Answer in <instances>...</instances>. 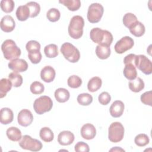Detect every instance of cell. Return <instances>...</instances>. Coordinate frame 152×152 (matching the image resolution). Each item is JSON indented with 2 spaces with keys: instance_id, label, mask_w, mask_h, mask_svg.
Segmentation results:
<instances>
[{
  "instance_id": "1",
  "label": "cell",
  "mask_w": 152,
  "mask_h": 152,
  "mask_svg": "<svg viewBox=\"0 0 152 152\" xmlns=\"http://www.w3.org/2000/svg\"><path fill=\"white\" fill-rule=\"evenodd\" d=\"M90 37L93 42L99 44V45L110 47L113 42L112 33L107 30L99 27H95L91 30Z\"/></svg>"
},
{
  "instance_id": "2",
  "label": "cell",
  "mask_w": 152,
  "mask_h": 152,
  "mask_svg": "<svg viewBox=\"0 0 152 152\" xmlns=\"http://www.w3.org/2000/svg\"><path fill=\"white\" fill-rule=\"evenodd\" d=\"M84 26V20L81 16L74 15L72 17L68 28L69 36L74 39H80L83 36Z\"/></svg>"
},
{
  "instance_id": "3",
  "label": "cell",
  "mask_w": 152,
  "mask_h": 152,
  "mask_svg": "<svg viewBox=\"0 0 152 152\" xmlns=\"http://www.w3.org/2000/svg\"><path fill=\"white\" fill-rule=\"evenodd\" d=\"M1 50L4 58L11 61L18 58L21 55V52L15 42L11 39H7L2 43Z\"/></svg>"
},
{
  "instance_id": "4",
  "label": "cell",
  "mask_w": 152,
  "mask_h": 152,
  "mask_svg": "<svg viewBox=\"0 0 152 152\" xmlns=\"http://www.w3.org/2000/svg\"><path fill=\"white\" fill-rule=\"evenodd\" d=\"M60 50L64 58L70 62L75 63L80 58V51L71 43L65 42L63 43Z\"/></svg>"
},
{
  "instance_id": "5",
  "label": "cell",
  "mask_w": 152,
  "mask_h": 152,
  "mask_svg": "<svg viewBox=\"0 0 152 152\" xmlns=\"http://www.w3.org/2000/svg\"><path fill=\"white\" fill-rule=\"evenodd\" d=\"M53 106V102L50 97L47 96H42L36 99L33 103V108L36 113L42 115L49 112Z\"/></svg>"
},
{
  "instance_id": "6",
  "label": "cell",
  "mask_w": 152,
  "mask_h": 152,
  "mask_svg": "<svg viewBox=\"0 0 152 152\" xmlns=\"http://www.w3.org/2000/svg\"><path fill=\"white\" fill-rule=\"evenodd\" d=\"M124 128L119 122L112 123L108 129V138L112 142H118L122 140L124 136Z\"/></svg>"
},
{
  "instance_id": "7",
  "label": "cell",
  "mask_w": 152,
  "mask_h": 152,
  "mask_svg": "<svg viewBox=\"0 0 152 152\" xmlns=\"http://www.w3.org/2000/svg\"><path fill=\"white\" fill-rule=\"evenodd\" d=\"M18 144L21 148L31 151H39L42 148V144L39 140L28 135L23 136Z\"/></svg>"
},
{
  "instance_id": "8",
  "label": "cell",
  "mask_w": 152,
  "mask_h": 152,
  "mask_svg": "<svg viewBox=\"0 0 152 152\" xmlns=\"http://www.w3.org/2000/svg\"><path fill=\"white\" fill-rule=\"evenodd\" d=\"M104 12V8L99 3H93L88 8L87 17L91 23H97L101 20Z\"/></svg>"
},
{
  "instance_id": "9",
  "label": "cell",
  "mask_w": 152,
  "mask_h": 152,
  "mask_svg": "<svg viewBox=\"0 0 152 152\" xmlns=\"http://www.w3.org/2000/svg\"><path fill=\"white\" fill-rule=\"evenodd\" d=\"M134 65L145 75L151 74L152 72V63L144 55H136Z\"/></svg>"
},
{
  "instance_id": "10",
  "label": "cell",
  "mask_w": 152,
  "mask_h": 152,
  "mask_svg": "<svg viewBox=\"0 0 152 152\" xmlns=\"http://www.w3.org/2000/svg\"><path fill=\"white\" fill-rule=\"evenodd\" d=\"M134 45V40L129 36H124L117 41L115 45V50L117 53L122 54L131 49Z\"/></svg>"
},
{
  "instance_id": "11",
  "label": "cell",
  "mask_w": 152,
  "mask_h": 152,
  "mask_svg": "<svg viewBox=\"0 0 152 152\" xmlns=\"http://www.w3.org/2000/svg\"><path fill=\"white\" fill-rule=\"evenodd\" d=\"M17 121L19 125L26 127L32 123L33 121V116L29 110L24 109L18 113Z\"/></svg>"
},
{
  "instance_id": "12",
  "label": "cell",
  "mask_w": 152,
  "mask_h": 152,
  "mask_svg": "<svg viewBox=\"0 0 152 152\" xmlns=\"http://www.w3.org/2000/svg\"><path fill=\"white\" fill-rule=\"evenodd\" d=\"M8 68L17 72L26 71L28 68V64L26 61L23 59H14L8 63Z\"/></svg>"
},
{
  "instance_id": "13",
  "label": "cell",
  "mask_w": 152,
  "mask_h": 152,
  "mask_svg": "<svg viewBox=\"0 0 152 152\" xmlns=\"http://www.w3.org/2000/svg\"><path fill=\"white\" fill-rule=\"evenodd\" d=\"M1 30L5 33H10L14 30L15 27V23L14 18L9 15L4 16L0 23Z\"/></svg>"
},
{
  "instance_id": "14",
  "label": "cell",
  "mask_w": 152,
  "mask_h": 152,
  "mask_svg": "<svg viewBox=\"0 0 152 152\" xmlns=\"http://www.w3.org/2000/svg\"><path fill=\"white\" fill-rule=\"evenodd\" d=\"M96 135V128L91 124H86L81 128V135L86 140H92L95 137Z\"/></svg>"
},
{
  "instance_id": "15",
  "label": "cell",
  "mask_w": 152,
  "mask_h": 152,
  "mask_svg": "<svg viewBox=\"0 0 152 152\" xmlns=\"http://www.w3.org/2000/svg\"><path fill=\"white\" fill-rule=\"evenodd\" d=\"M74 135L69 131H61L58 136V142L62 145H68L74 141Z\"/></svg>"
},
{
  "instance_id": "16",
  "label": "cell",
  "mask_w": 152,
  "mask_h": 152,
  "mask_svg": "<svg viewBox=\"0 0 152 152\" xmlns=\"http://www.w3.org/2000/svg\"><path fill=\"white\" fill-rule=\"evenodd\" d=\"M56 72L54 68L49 65L43 67L40 72L41 79L46 83H50L55 78Z\"/></svg>"
},
{
  "instance_id": "17",
  "label": "cell",
  "mask_w": 152,
  "mask_h": 152,
  "mask_svg": "<svg viewBox=\"0 0 152 152\" xmlns=\"http://www.w3.org/2000/svg\"><path fill=\"white\" fill-rule=\"evenodd\" d=\"M124 108L125 106L122 101L116 100L112 103L110 107V114L113 118H119L122 115Z\"/></svg>"
},
{
  "instance_id": "18",
  "label": "cell",
  "mask_w": 152,
  "mask_h": 152,
  "mask_svg": "<svg viewBox=\"0 0 152 152\" xmlns=\"http://www.w3.org/2000/svg\"><path fill=\"white\" fill-rule=\"evenodd\" d=\"M14 119L13 112L8 107H3L0 111V122L2 124L7 125L12 122Z\"/></svg>"
},
{
  "instance_id": "19",
  "label": "cell",
  "mask_w": 152,
  "mask_h": 152,
  "mask_svg": "<svg viewBox=\"0 0 152 152\" xmlns=\"http://www.w3.org/2000/svg\"><path fill=\"white\" fill-rule=\"evenodd\" d=\"M16 17L19 21H24L27 20L30 16V11L26 4L24 5L19 6L16 10Z\"/></svg>"
},
{
  "instance_id": "20",
  "label": "cell",
  "mask_w": 152,
  "mask_h": 152,
  "mask_svg": "<svg viewBox=\"0 0 152 152\" xmlns=\"http://www.w3.org/2000/svg\"><path fill=\"white\" fill-rule=\"evenodd\" d=\"M70 94L68 90L64 88H59L55 91V97L59 103H65L69 99Z\"/></svg>"
},
{
  "instance_id": "21",
  "label": "cell",
  "mask_w": 152,
  "mask_h": 152,
  "mask_svg": "<svg viewBox=\"0 0 152 152\" xmlns=\"http://www.w3.org/2000/svg\"><path fill=\"white\" fill-rule=\"evenodd\" d=\"M6 134L9 140L12 141H19L21 138V132L17 127L11 126L7 129Z\"/></svg>"
},
{
  "instance_id": "22",
  "label": "cell",
  "mask_w": 152,
  "mask_h": 152,
  "mask_svg": "<svg viewBox=\"0 0 152 152\" xmlns=\"http://www.w3.org/2000/svg\"><path fill=\"white\" fill-rule=\"evenodd\" d=\"M129 88L133 92H140L144 89V83L141 78L136 77L134 80L129 82Z\"/></svg>"
},
{
  "instance_id": "23",
  "label": "cell",
  "mask_w": 152,
  "mask_h": 152,
  "mask_svg": "<svg viewBox=\"0 0 152 152\" xmlns=\"http://www.w3.org/2000/svg\"><path fill=\"white\" fill-rule=\"evenodd\" d=\"M125 68L123 71L124 75L129 80H134L137 76V71L136 67L131 64L125 65Z\"/></svg>"
},
{
  "instance_id": "24",
  "label": "cell",
  "mask_w": 152,
  "mask_h": 152,
  "mask_svg": "<svg viewBox=\"0 0 152 152\" xmlns=\"http://www.w3.org/2000/svg\"><path fill=\"white\" fill-rule=\"evenodd\" d=\"M111 53L109 46L97 45L96 48V54L100 59H106L108 58Z\"/></svg>"
},
{
  "instance_id": "25",
  "label": "cell",
  "mask_w": 152,
  "mask_h": 152,
  "mask_svg": "<svg viewBox=\"0 0 152 152\" xmlns=\"http://www.w3.org/2000/svg\"><path fill=\"white\" fill-rule=\"evenodd\" d=\"M12 84L9 79L4 78L0 80V98L4 97L12 88Z\"/></svg>"
},
{
  "instance_id": "26",
  "label": "cell",
  "mask_w": 152,
  "mask_h": 152,
  "mask_svg": "<svg viewBox=\"0 0 152 152\" xmlns=\"http://www.w3.org/2000/svg\"><path fill=\"white\" fill-rule=\"evenodd\" d=\"M102 81L99 77H92L87 84V88L90 92H95L97 91L102 86Z\"/></svg>"
},
{
  "instance_id": "27",
  "label": "cell",
  "mask_w": 152,
  "mask_h": 152,
  "mask_svg": "<svg viewBox=\"0 0 152 152\" xmlns=\"http://www.w3.org/2000/svg\"><path fill=\"white\" fill-rule=\"evenodd\" d=\"M129 30L130 33L135 37L142 36L144 34L145 31L144 25L138 21L130 28H129Z\"/></svg>"
},
{
  "instance_id": "28",
  "label": "cell",
  "mask_w": 152,
  "mask_h": 152,
  "mask_svg": "<svg viewBox=\"0 0 152 152\" xmlns=\"http://www.w3.org/2000/svg\"><path fill=\"white\" fill-rule=\"evenodd\" d=\"M40 138L45 142H51L54 138L53 131L48 127H43L41 128L39 132Z\"/></svg>"
},
{
  "instance_id": "29",
  "label": "cell",
  "mask_w": 152,
  "mask_h": 152,
  "mask_svg": "<svg viewBox=\"0 0 152 152\" xmlns=\"http://www.w3.org/2000/svg\"><path fill=\"white\" fill-rule=\"evenodd\" d=\"M59 2L66 7L71 11H77L81 7V1L80 0H60Z\"/></svg>"
},
{
  "instance_id": "30",
  "label": "cell",
  "mask_w": 152,
  "mask_h": 152,
  "mask_svg": "<svg viewBox=\"0 0 152 152\" xmlns=\"http://www.w3.org/2000/svg\"><path fill=\"white\" fill-rule=\"evenodd\" d=\"M44 52L46 57L49 58H55L58 55V46L55 44H49L44 48Z\"/></svg>"
},
{
  "instance_id": "31",
  "label": "cell",
  "mask_w": 152,
  "mask_h": 152,
  "mask_svg": "<svg viewBox=\"0 0 152 152\" xmlns=\"http://www.w3.org/2000/svg\"><path fill=\"white\" fill-rule=\"evenodd\" d=\"M122 21L124 26L128 28H130L138 21L137 17L134 14L131 12L125 14L123 17Z\"/></svg>"
},
{
  "instance_id": "32",
  "label": "cell",
  "mask_w": 152,
  "mask_h": 152,
  "mask_svg": "<svg viewBox=\"0 0 152 152\" xmlns=\"http://www.w3.org/2000/svg\"><path fill=\"white\" fill-rule=\"evenodd\" d=\"M8 79L12 83V84L15 87H18L23 84V77L17 72H11L8 75Z\"/></svg>"
},
{
  "instance_id": "33",
  "label": "cell",
  "mask_w": 152,
  "mask_h": 152,
  "mask_svg": "<svg viewBox=\"0 0 152 152\" xmlns=\"http://www.w3.org/2000/svg\"><path fill=\"white\" fill-rule=\"evenodd\" d=\"M78 103L82 106H88L93 102V97L88 93H84L80 94L77 96Z\"/></svg>"
},
{
  "instance_id": "34",
  "label": "cell",
  "mask_w": 152,
  "mask_h": 152,
  "mask_svg": "<svg viewBox=\"0 0 152 152\" xmlns=\"http://www.w3.org/2000/svg\"><path fill=\"white\" fill-rule=\"evenodd\" d=\"M27 7H28L30 11V17L33 18L36 17L39 15L40 11V6L36 2H28L26 4Z\"/></svg>"
},
{
  "instance_id": "35",
  "label": "cell",
  "mask_w": 152,
  "mask_h": 152,
  "mask_svg": "<svg viewBox=\"0 0 152 152\" xmlns=\"http://www.w3.org/2000/svg\"><path fill=\"white\" fill-rule=\"evenodd\" d=\"M1 10L6 12H11L15 7V3L12 0H2L0 2Z\"/></svg>"
},
{
  "instance_id": "36",
  "label": "cell",
  "mask_w": 152,
  "mask_h": 152,
  "mask_svg": "<svg viewBox=\"0 0 152 152\" xmlns=\"http://www.w3.org/2000/svg\"><path fill=\"white\" fill-rule=\"evenodd\" d=\"M67 83L69 87L72 88H77L80 87L82 84V80L78 75H73L68 78Z\"/></svg>"
},
{
  "instance_id": "37",
  "label": "cell",
  "mask_w": 152,
  "mask_h": 152,
  "mask_svg": "<svg viewBox=\"0 0 152 152\" xmlns=\"http://www.w3.org/2000/svg\"><path fill=\"white\" fill-rule=\"evenodd\" d=\"M134 142L138 147H144L149 143L150 139L147 135L145 134H140L135 137Z\"/></svg>"
},
{
  "instance_id": "38",
  "label": "cell",
  "mask_w": 152,
  "mask_h": 152,
  "mask_svg": "<svg viewBox=\"0 0 152 152\" xmlns=\"http://www.w3.org/2000/svg\"><path fill=\"white\" fill-rule=\"evenodd\" d=\"M46 17L50 21L56 22L59 20L61 13L58 9L52 8L48 11L46 13Z\"/></svg>"
},
{
  "instance_id": "39",
  "label": "cell",
  "mask_w": 152,
  "mask_h": 152,
  "mask_svg": "<svg viewBox=\"0 0 152 152\" xmlns=\"http://www.w3.org/2000/svg\"><path fill=\"white\" fill-rule=\"evenodd\" d=\"M30 90V91L34 94H40L44 91L45 87L42 83L36 81L31 84Z\"/></svg>"
},
{
  "instance_id": "40",
  "label": "cell",
  "mask_w": 152,
  "mask_h": 152,
  "mask_svg": "<svg viewBox=\"0 0 152 152\" xmlns=\"http://www.w3.org/2000/svg\"><path fill=\"white\" fill-rule=\"evenodd\" d=\"M26 50H27L28 53L40 51V44L36 40H30L28 41L26 45Z\"/></svg>"
},
{
  "instance_id": "41",
  "label": "cell",
  "mask_w": 152,
  "mask_h": 152,
  "mask_svg": "<svg viewBox=\"0 0 152 152\" xmlns=\"http://www.w3.org/2000/svg\"><path fill=\"white\" fill-rule=\"evenodd\" d=\"M28 58L32 64H39L42 58L40 51H36L28 53Z\"/></svg>"
},
{
  "instance_id": "42",
  "label": "cell",
  "mask_w": 152,
  "mask_h": 152,
  "mask_svg": "<svg viewBox=\"0 0 152 152\" xmlns=\"http://www.w3.org/2000/svg\"><path fill=\"white\" fill-rule=\"evenodd\" d=\"M141 101L142 103L146 105L152 106V93L151 91H148L141 94L140 97Z\"/></svg>"
},
{
  "instance_id": "43",
  "label": "cell",
  "mask_w": 152,
  "mask_h": 152,
  "mask_svg": "<svg viewBox=\"0 0 152 152\" xmlns=\"http://www.w3.org/2000/svg\"><path fill=\"white\" fill-rule=\"evenodd\" d=\"M99 103L102 105H107L111 100L110 95L106 91L102 92L98 97Z\"/></svg>"
},
{
  "instance_id": "44",
  "label": "cell",
  "mask_w": 152,
  "mask_h": 152,
  "mask_svg": "<svg viewBox=\"0 0 152 152\" xmlns=\"http://www.w3.org/2000/svg\"><path fill=\"white\" fill-rule=\"evenodd\" d=\"M74 149L77 152H88L90 151L88 145L83 141L78 142L75 145Z\"/></svg>"
},
{
  "instance_id": "45",
  "label": "cell",
  "mask_w": 152,
  "mask_h": 152,
  "mask_svg": "<svg viewBox=\"0 0 152 152\" xmlns=\"http://www.w3.org/2000/svg\"><path fill=\"white\" fill-rule=\"evenodd\" d=\"M113 150H114V151H119V150H121V151H125L124 150H123L121 148H118V147H115V148H112V149L110 150V151H113Z\"/></svg>"
}]
</instances>
